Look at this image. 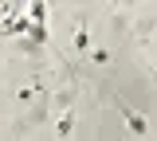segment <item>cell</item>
<instances>
[{
    "instance_id": "6da1fadb",
    "label": "cell",
    "mask_w": 157,
    "mask_h": 141,
    "mask_svg": "<svg viewBox=\"0 0 157 141\" xmlns=\"http://www.w3.org/2000/svg\"><path fill=\"white\" fill-rule=\"evenodd\" d=\"M126 121H130V129H134V133H145V118H141V114L126 110Z\"/></svg>"
}]
</instances>
